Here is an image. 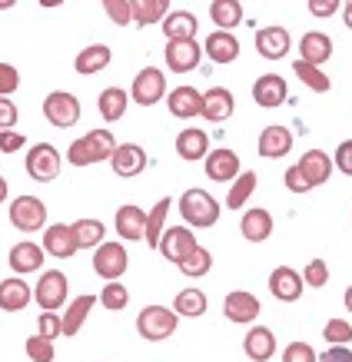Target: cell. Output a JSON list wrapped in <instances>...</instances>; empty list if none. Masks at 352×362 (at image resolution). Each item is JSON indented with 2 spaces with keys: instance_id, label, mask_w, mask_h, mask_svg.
<instances>
[{
  "instance_id": "obj_1",
  "label": "cell",
  "mask_w": 352,
  "mask_h": 362,
  "mask_svg": "<svg viewBox=\"0 0 352 362\" xmlns=\"http://www.w3.org/2000/svg\"><path fill=\"white\" fill-rule=\"evenodd\" d=\"M113 150H117V140H113L110 130H90L87 136L70 143L66 160H70V166H93V163L110 160Z\"/></svg>"
},
{
  "instance_id": "obj_2",
  "label": "cell",
  "mask_w": 352,
  "mask_h": 362,
  "mask_svg": "<svg viewBox=\"0 0 352 362\" xmlns=\"http://www.w3.org/2000/svg\"><path fill=\"white\" fill-rule=\"evenodd\" d=\"M180 216H183L187 226H193V230H209V226L220 223V203L209 197L206 189L193 187L180 197Z\"/></svg>"
},
{
  "instance_id": "obj_3",
  "label": "cell",
  "mask_w": 352,
  "mask_h": 362,
  "mask_svg": "<svg viewBox=\"0 0 352 362\" xmlns=\"http://www.w3.org/2000/svg\"><path fill=\"white\" fill-rule=\"evenodd\" d=\"M176 322H180V316H176L173 309L146 306L143 313L136 316V332H140L146 342H163L176 332Z\"/></svg>"
},
{
  "instance_id": "obj_4",
  "label": "cell",
  "mask_w": 352,
  "mask_h": 362,
  "mask_svg": "<svg viewBox=\"0 0 352 362\" xmlns=\"http://www.w3.org/2000/svg\"><path fill=\"white\" fill-rule=\"evenodd\" d=\"M80 97L77 93H66V90H54V93H47L44 100V117L54 123L57 130H66V127H74L80 123Z\"/></svg>"
},
{
  "instance_id": "obj_5",
  "label": "cell",
  "mask_w": 352,
  "mask_h": 362,
  "mask_svg": "<svg viewBox=\"0 0 352 362\" xmlns=\"http://www.w3.org/2000/svg\"><path fill=\"white\" fill-rule=\"evenodd\" d=\"M60 166H64V160L57 153V146H50V143H37L33 150H27V173L37 183H54L60 176Z\"/></svg>"
},
{
  "instance_id": "obj_6",
  "label": "cell",
  "mask_w": 352,
  "mask_h": 362,
  "mask_svg": "<svg viewBox=\"0 0 352 362\" xmlns=\"http://www.w3.org/2000/svg\"><path fill=\"white\" fill-rule=\"evenodd\" d=\"M130 266V252L123 250V243H103L97 246V256H93V273L107 283H117Z\"/></svg>"
},
{
  "instance_id": "obj_7",
  "label": "cell",
  "mask_w": 352,
  "mask_h": 362,
  "mask_svg": "<svg viewBox=\"0 0 352 362\" xmlns=\"http://www.w3.org/2000/svg\"><path fill=\"white\" fill-rule=\"evenodd\" d=\"M130 97H133V103H140V107H153V103H160V100L166 97L163 70H156V66H143V70L133 77Z\"/></svg>"
},
{
  "instance_id": "obj_8",
  "label": "cell",
  "mask_w": 352,
  "mask_h": 362,
  "mask_svg": "<svg viewBox=\"0 0 352 362\" xmlns=\"http://www.w3.org/2000/svg\"><path fill=\"white\" fill-rule=\"evenodd\" d=\"M33 299L44 313H57L66 303V276L60 269H47L40 276V283L33 286Z\"/></svg>"
},
{
  "instance_id": "obj_9",
  "label": "cell",
  "mask_w": 352,
  "mask_h": 362,
  "mask_svg": "<svg viewBox=\"0 0 352 362\" xmlns=\"http://www.w3.org/2000/svg\"><path fill=\"white\" fill-rule=\"evenodd\" d=\"M11 223L17 226L20 233H37V230H44V223H47V206H44V199H37V197H17L11 203Z\"/></svg>"
},
{
  "instance_id": "obj_10",
  "label": "cell",
  "mask_w": 352,
  "mask_h": 362,
  "mask_svg": "<svg viewBox=\"0 0 352 362\" xmlns=\"http://www.w3.org/2000/svg\"><path fill=\"white\" fill-rule=\"evenodd\" d=\"M156 250L163 252L170 263H183V259H189L193 252L199 250L196 236H193V230H187V226H170V230L163 233V240H160V246Z\"/></svg>"
},
{
  "instance_id": "obj_11",
  "label": "cell",
  "mask_w": 352,
  "mask_h": 362,
  "mask_svg": "<svg viewBox=\"0 0 352 362\" xmlns=\"http://www.w3.org/2000/svg\"><path fill=\"white\" fill-rule=\"evenodd\" d=\"M259 299L253 296V293H246V289H233L230 296L223 299V316L230 319V322H236V326H250V322H256V316H259Z\"/></svg>"
},
{
  "instance_id": "obj_12",
  "label": "cell",
  "mask_w": 352,
  "mask_h": 362,
  "mask_svg": "<svg viewBox=\"0 0 352 362\" xmlns=\"http://www.w3.org/2000/svg\"><path fill=\"white\" fill-rule=\"evenodd\" d=\"M163 57H166V66H170V70L189 74V70H196L199 60H203V47H199L196 40H170Z\"/></svg>"
},
{
  "instance_id": "obj_13",
  "label": "cell",
  "mask_w": 352,
  "mask_h": 362,
  "mask_svg": "<svg viewBox=\"0 0 352 362\" xmlns=\"http://www.w3.org/2000/svg\"><path fill=\"white\" fill-rule=\"evenodd\" d=\"M303 273H296L293 266H276L273 273H269V293H273L279 303H296L303 296Z\"/></svg>"
},
{
  "instance_id": "obj_14",
  "label": "cell",
  "mask_w": 352,
  "mask_h": 362,
  "mask_svg": "<svg viewBox=\"0 0 352 362\" xmlns=\"http://www.w3.org/2000/svg\"><path fill=\"white\" fill-rule=\"evenodd\" d=\"M110 166H113V173L123 176V180L140 176L146 170L143 146H136V143H117V150H113V156H110Z\"/></svg>"
},
{
  "instance_id": "obj_15",
  "label": "cell",
  "mask_w": 352,
  "mask_h": 362,
  "mask_svg": "<svg viewBox=\"0 0 352 362\" xmlns=\"http://www.w3.org/2000/svg\"><path fill=\"white\" fill-rule=\"evenodd\" d=\"M289 97V87L286 80L279 77V74H263V77L253 83V100L256 107H266V110H276V107H283Z\"/></svg>"
},
{
  "instance_id": "obj_16",
  "label": "cell",
  "mask_w": 352,
  "mask_h": 362,
  "mask_svg": "<svg viewBox=\"0 0 352 362\" xmlns=\"http://www.w3.org/2000/svg\"><path fill=\"white\" fill-rule=\"evenodd\" d=\"M293 130H286V127H279V123H273V127H266L263 133H259V143H256V153L266 156V160H279V156H286L289 150H293Z\"/></svg>"
},
{
  "instance_id": "obj_17",
  "label": "cell",
  "mask_w": 352,
  "mask_h": 362,
  "mask_svg": "<svg viewBox=\"0 0 352 362\" xmlns=\"http://www.w3.org/2000/svg\"><path fill=\"white\" fill-rule=\"evenodd\" d=\"M206 176L213 183H233V180L240 176V153H236V150H209Z\"/></svg>"
},
{
  "instance_id": "obj_18",
  "label": "cell",
  "mask_w": 352,
  "mask_h": 362,
  "mask_svg": "<svg viewBox=\"0 0 352 362\" xmlns=\"http://www.w3.org/2000/svg\"><path fill=\"white\" fill-rule=\"evenodd\" d=\"M44 250L54 256V259H70V256H77V240H74V226H66V223H54V226H47L44 230Z\"/></svg>"
},
{
  "instance_id": "obj_19",
  "label": "cell",
  "mask_w": 352,
  "mask_h": 362,
  "mask_svg": "<svg viewBox=\"0 0 352 362\" xmlns=\"http://www.w3.org/2000/svg\"><path fill=\"white\" fill-rule=\"evenodd\" d=\"M166 107L176 120H193L203 113V93L196 87H176L173 93H166Z\"/></svg>"
},
{
  "instance_id": "obj_20",
  "label": "cell",
  "mask_w": 352,
  "mask_h": 362,
  "mask_svg": "<svg viewBox=\"0 0 352 362\" xmlns=\"http://www.w3.org/2000/svg\"><path fill=\"white\" fill-rule=\"evenodd\" d=\"M233 110H236V100H233V90L226 87H213L203 93V120L209 123H223V120H230Z\"/></svg>"
},
{
  "instance_id": "obj_21",
  "label": "cell",
  "mask_w": 352,
  "mask_h": 362,
  "mask_svg": "<svg viewBox=\"0 0 352 362\" xmlns=\"http://www.w3.org/2000/svg\"><path fill=\"white\" fill-rule=\"evenodd\" d=\"M289 47H293V40H289L286 27H263V30H256V50L266 60H283L289 54Z\"/></svg>"
},
{
  "instance_id": "obj_22",
  "label": "cell",
  "mask_w": 352,
  "mask_h": 362,
  "mask_svg": "<svg viewBox=\"0 0 352 362\" xmlns=\"http://www.w3.org/2000/svg\"><path fill=\"white\" fill-rule=\"evenodd\" d=\"M296 170L306 176L309 187H322V183L332 176V156L326 153V150H306L303 160L296 163Z\"/></svg>"
},
{
  "instance_id": "obj_23",
  "label": "cell",
  "mask_w": 352,
  "mask_h": 362,
  "mask_svg": "<svg viewBox=\"0 0 352 362\" xmlns=\"http://www.w3.org/2000/svg\"><path fill=\"white\" fill-rule=\"evenodd\" d=\"M242 352L253 362H269L276 356V336L266 326H253V329L242 336Z\"/></svg>"
},
{
  "instance_id": "obj_24",
  "label": "cell",
  "mask_w": 352,
  "mask_h": 362,
  "mask_svg": "<svg viewBox=\"0 0 352 362\" xmlns=\"http://www.w3.org/2000/svg\"><path fill=\"white\" fill-rule=\"evenodd\" d=\"M240 230H242V240L246 243H266L273 236V216H269V209H263V206L246 209Z\"/></svg>"
},
{
  "instance_id": "obj_25",
  "label": "cell",
  "mask_w": 352,
  "mask_h": 362,
  "mask_svg": "<svg viewBox=\"0 0 352 362\" xmlns=\"http://www.w3.org/2000/svg\"><path fill=\"white\" fill-rule=\"evenodd\" d=\"M203 50H206V57L213 64H233L240 57V40L230 30H213L203 40Z\"/></svg>"
},
{
  "instance_id": "obj_26",
  "label": "cell",
  "mask_w": 352,
  "mask_h": 362,
  "mask_svg": "<svg viewBox=\"0 0 352 362\" xmlns=\"http://www.w3.org/2000/svg\"><path fill=\"white\" fill-rule=\"evenodd\" d=\"M176 153H180V160H187V163L206 160V153H209V136L199 130V127H187V130L176 136Z\"/></svg>"
},
{
  "instance_id": "obj_27",
  "label": "cell",
  "mask_w": 352,
  "mask_h": 362,
  "mask_svg": "<svg viewBox=\"0 0 352 362\" xmlns=\"http://www.w3.org/2000/svg\"><path fill=\"white\" fill-rule=\"evenodd\" d=\"M30 299H33V289L30 283H23L20 276H11V279L0 283V309L4 313H20V309H27Z\"/></svg>"
},
{
  "instance_id": "obj_28",
  "label": "cell",
  "mask_w": 352,
  "mask_h": 362,
  "mask_svg": "<svg viewBox=\"0 0 352 362\" xmlns=\"http://www.w3.org/2000/svg\"><path fill=\"white\" fill-rule=\"evenodd\" d=\"M117 233H120V240L127 243H136L146 236V213L140 206H133V203H127V206L117 209Z\"/></svg>"
},
{
  "instance_id": "obj_29",
  "label": "cell",
  "mask_w": 352,
  "mask_h": 362,
  "mask_svg": "<svg viewBox=\"0 0 352 362\" xmlns=\"http://www.w3.org/2000/svg\"><path fill=\"white\" fill-rule=\"evenodd\" d=\"M7 263H11V269H13L17 276H23V273H37V269L44 266V250H40L37 243L23 240V243H17V246L11 250Z\"/></svg>"
},
{
  "instance_id": "obj_30",
  "label": "cell",
  "mask_w": 352,
  "mask_h": 362,
  "mask_svg": "<svg viewBox=\"0 0 352 362\" xmlns=\"http://www.w3.org/2000/svg\"><path fill=\"white\" fill-rule=\"evenodd\" d=\"M113 60V50L107 44H90L83 47L77 54V60H74V70L77 74H83V77H90V74H100V70H107Z\"/></svg>"
},
{
  "instance_id": "obj_31",
  "label": "cell",
  "mask_w": 352,
  "mask_h": 362,
  "mask_svg": "<svg viewBox=\"0 0 352 362\" xmlns=\"http://www.w3.org/2000/svg\"><path fill=\"white\" fill-rule=\"evenodd\" d=\"M299 54H303L299 60L319 66L332 57V40L322 30H309V33H303V40H299Z\"/></svg>"
},
{
  "instance_id": "obj_32",
  "label": "cell",
  "mask_w": 352,
  "mask_h": 362,
  "mask_svg": "<svg viewBox=\"0 0 352 362\" xmlns=\"http://www.w3.org/2000/svg\"><path fill=\"white\" fill-rule=\"evenodd\" d=\"M97 306V296H77L70 306L64 309V316H60V329H64V336L70 339V336H77L80 329H83V322H87L90 309Z\"/></svg>"
},
{
  "instance_id": "obj_33",
  "label": "cell",
  "mask_w": 352,
  "mask_h": 362,
  "mask_svg": "<svg viewBox=\"0 0 352 362\" xmlns=\"http://www.w3.org/2000/svg\"><path fill=\"white\" fill-rule=\"evenodd\" d=\"M196 27L199 21L189 11H170L163 21L166 40H196Z\"/></svg>"
},
{
  "instance_id": "obj_34",
  "label": "cell",
  "mask_w": 352,
  "mask_h": 362,
  "mask_svg": "<svg viewBox=\"0 0 352 362\" xmlns=\"http://www.w3.org/2000/svg\"><path fill=\"white\" fill-rule=\"evenodd\" d=\"M97 107H100V117H103V120L117 123V120H123V113H127V107H130V93H127L123 87H107L103 93H100Z\"/></svg>"
},
{
  "instance_id": "obj_35",
  "label": "cell",
  "mask_w": 352,
  "mask_h": 362,
  "mask_svg": "<svg viewBox=\"0 0 352 362\" xmlns=\"http://www.w3.org/2000/svg\"><path fill=\"white\" fill-rule=\"evenodd\" d=\"M206 293L196 289V286H187V289H180L173 299V313L176 316H187V319H199L206 313Z\"/></svg>"
},
{
  "instance_id": "obj_36",
  "label": "cell",
  "mask_w": 352,
  "mask_h": 362,
  "mask_svg": "<svg viewBox=\"0 0 352 362\" xmlns=\"http://www.w3.org/2000/svg\"><path fill=\"white\" fill-rule=\"evenodd\" d=\"M170 206H173V199L163 197V199H156V206L146 213V236H143V240L150 243V250H156V246H160V240H163L166 213H170Z\"/></svg>"
},
{
  "instance_id": "obj_37",
  "label": "cell",
  "mask_w": 352,
  "mask_h": 362,
  "mask_svg": "<svg viewBox=\"0 0 352 362\" xmlns=\"http://www.w3.org/2000/svg\"><path fill=\"white\" fill-rule=\"evenodd\" d=\"M74 226V240H77L80 250H97V246H103V236H107V226L100 220H90V216H83V220L70 223Z\"/></svg>"
},
{
  "instance_id": "obj_38",
  "label": "cell",
  "mask_w": 352,
  "mask_h": 362,
  "mask_svg": "<svg viewBox=\"0 0 352 362\" xmlns=\"http://www.w3.org/2000/svg\"><path fill=\"white\" fill-rule=\"evenodd\" d=\"M209 17L216 21L220 30L233 33V27L242 23V4L240 0H213V4H209Z\"/></svg>"
},
{
  "instance_id": "obj_39",
  "label": "cell",
  "mask_w": 352,
  "mask_h": 362,
  "mask_svg": "<svg viewBox=\"0 0 352 362\" xmlns=\"http://www.w3.org/2000/svg\"><path fill=\"white\" fill-rule=\"evenodd\" d=\"M170 13L166 0H133V23L136 27H150V23H163Z\"/></svg>"
},
{
  "instance_id": "obj_40",
  "label": "cell",
  "mask_w": 352,
  "mask_h": 362,
  "mask_svg": "<svg viewBox=\"0 0 352 362\" xmlns=\"http://www.w3.org/2000/svg\"><path fill=\"white\" fill-rule=\"evenodd\" d=\"M256 193V173H240L230 183V193H226V206L240 209L242 203H250V197Z\"/></svg>"
},
{
  "instance_id": "obj_41",
  "label": "cell",
  "mask_w": 352,
  "mask_h": 362,
  "mask_svg": "<svg viewBox=\"0 0 352 362\" xmlns=\"http://www.w3.org/2000/svg\"><path fill=\"white\" fill-rule=\"evenodd\" d=\"M293 70H296V77L306 83L309 90H316V93H326V90L332 87V80L322 74L319 66H312V64H306V60H296L293 64Z\"/></svg>"
},
{
  "instance_id": "obj_42",
  "label": "cell",
  "mask_w": 352,
  "mask_h": 362,
  "mask_svg": "<svg viewBox=\"0 0 352 362\" xmlns=\"http://www.w3.org/2000/svg\"><path fill=\"white\" fill-rule=\"evenodd\" d=\"M209 269H213V252L203 250V246H199L189 259H183V263H180V273L189 276V279H199V276H206Z\"/></svg>"
},
{
  "instance_id": "obj_43",
  "label": "cell",
  "mask_w": 352,
  "mask_h": 362,
  "mask_svg": "<svg viewBox=\"0 0 352 362\" xmlns=\"http://www.w3.org/2000/svg\"><path fill=\"white\" fill-rule=\"evenodd\" d=\"M127 303H130V293H127V286L123 283H107L103 289H100V306L103 309L120 313V309H127Z\"/></svg>"
},
{
  "instance_id": "obj_44",
  "label": "cell",
  "mask_w": 352,
  "mask_h": 362,
  "mask_svg": "<svg viewBox=\"0 0 352 362\" xmlns=\"http://www.w3.org/2000/svg\"><path fill=\"white\" fill-rule=\"evenodd\" d=\"M23 352L30 356V362H54L57 359L54 342L44 339V336H30V339L23 342Z\"/></svg>"
},
{
  "instance_id": "obj_45",
  "label": "cell",
  "mask_w": 352,
  "mask_h": 362,
  "mask_svg": "<svg viewBox=\"0 0 352 362\" xmlns=\"http://www.w3.org/2000/svg\"><path fill=\"white\" fill-rule=\"evenodd\" d=\"M322 339L329 342V346H349L352 342V322H346V319H329L326 329H322Z\"/></svg>"
},
{
  "instance_id": "obj_46",
  "label": "cell",
  "mask_w": 352,
  "mask_h": 362,
  "mask_svg": "<svg viewBox=\"0 0 352 362\" xmlns=\"http://www.w3.org/2000/svg\"><path fill=\"white\" fill-rule=\"evenodd\" d=\"M303 283H309L312 289H322V286L329 283V266H326V259H309L306 269H303Z\"/></svg>"
},
{
  "instance_id": "obj_47",
  "label": "cell",
  "mask_w": 352,
  "mask_h": 362,
  "mask_svg": "<svg viewBox=\"0 0 352 362\" xmlns=\"http://www.w3.org/2000/svg\"><path fill=\"white\" fill-rule=\"evenodd\" d=\"M103 11L110 13V21L120 23V27L133 23V0H107V4H103Z\"/></svg>"
},
{
  "instance_id": "obj_48",
  "label": "cell",
  "mask_w": 352,
  "mask_h": 362,
  "mask_svg": "<svg viewBox=\"0 0 352 362\" xmlns=\"http://www.w3.org/2000/svg\"><path fill=\"white\" fill-rule=\"evenodd\" d=\"M283 362H319V356L309 342H289L283 349Z\"/></svg>"
},
{
  "instance_id": "obj_49",
  "label": "cell",
  "mask_w": 352,
  "mask_h": 362,
  "mask_svg": "<svg viewBox=\"0 0 352 362\" xmlns=\"http://www.w3.org/2000/svg\"><path fill=\"white\" fill-rule=\"evenodd\" d=\"M37 329H40V336L44 339L54 342L57 336H64V329H60V316L57 313H40V319H37Z\"/></svg>"
},
{
  "instance_id": "obj_50",
  "label": "cell",
  "mask_w": 352,
  "mask_h": 362,
  "mask_svg": "<svg viewBox=\"0 0 352 362\" xmlns=\"http://www.w3.org/2000/svg\"><path fill=\"white\" fill-rule=\"evenodd\" d=\"M17 87H20V74H17V66L0 64V97H11Z\"/></svg>"
},
{
  "instance_id": "obj_51",
  "label": "cell",
  "mask_w": 352,
  "mask_h": 362,
  "mask_svg": "<svg viewBox=\"0 0 352 362\" xmlns=\"http://www.w3.org/2000/svg\"><path fill=\"white\" fill-rule=\"evenodd\" d=\"M332 166H336L342 176H352V140H342L339 146H336V160H332Z\"/></svg>"
},
{
  "instance_id": "obj_52",
  "label": "cell",
  "mask_w": 352,
  "mask_h": 362,
  "mask_svg": "<svg viewBox=\"0 0 352 362\" xmlns=\"http://www.w3.org/2000/svg\"><path fill=\"white\" fill-rule=\"evenodd\" d=\"M283 183H286V189H289V193H309V189H312V187H309V183H306V176L299 173L296 166H289L286 173H283Z\"/></svg>"
},
{
  "instance_id": "obj_53",
  "label": "cell",
  "mask_w": 352,
  "mask_h": 362,
  "mask_svg": "<svg viewBox=\"0 0 352 362\" xmlns=\"http://www.w3.org/2000/svg\"><path fill=\"white\" fill-rule=\"evenodd\" d=\"M23 133L17 130H0V153H17V150H23Z\"/></svg>"
},
{
  "instance_id": "obj_54",
  "label": "cell",
  "mask_w": 352,
  "mask_h": 362,
  "mask_svg": "<svg viewBox=\"0 0 352 362\" xmlns=\"http://www.w3.org/2000/svg\"><path fill=\"white\" fill-rule=\"evenodd\" d=\"M17 123V103L11 97H0V130H13Z\"/></svg>"
},
{
  "instance_id": "obj_55",
  "label": "cell",
  "mask_w": 352,
  "mask_h": 362,
  "mask_svg": "<svg viewBox=\"0 0 352 362\" xmlns=\"http://www.w3.org/2000/svg\"><path fill=\"white\" fill-rule=\"evenodd\" d=\"M336 11H342L339 0H309V13L312 17H332Z\"/></svg>"
},
{
  "instance_id": "obj_56",
  "label": "cell",
  "mask_w": 352,
  "mask_h": 362,
  "mask_svg": "<svg viewBox=\"0 0 352 362\" xmlns=\"http://www.w3.org/2000/svg\"><path fill=\"white\" fill-rule=\"evenodd\" d=\"M319 362H352V349L349 346H329L319 356Z\"/></svg>"
},
{
  "instance_id": "obj_57",
  "label": "cell",
  "mask_w": 352,
  "mask_h": 362,
  "mask_svg": "<svg viewBox=\"0 0 352 362\" xmlns=\"http://www.w3.org/2000/svg\"><path fill=\"white\" fill-rule=\"evenodd\" d=\"M342 21H346V27L352 30V0L349 4H342Z\"/></svg>"
},
{
  "instance_id": "obj_58",
  "label": "cell",
  "mask_w": 352,
  "mask_h": 362,
  "mask_svg": "<svg viewBox=\"0 0 352 362\" xmlns=\"http://www.w3.org/2000/svg\"><path fill=\"white\" fill-rule=\"evenodd\" d=\"M0 203H7V180L0 176Z\"/></svg>"
},
{
  "instance_id": "obj_59",
  "label": "cell",
  "mask_w": 352,
  "mask_h": 362,
  "mask_svg": "<svg viewBox=\"0 0 352 362\" xmlns=\"http://www.w3.org/2000/svg\"><path fill=\"white\" fill-rule=\"evenodd\" d=\"M342 303H346V309H349V313H352V286H349V289H346V296H342Z\"/></svg>"
}]
</instances>
